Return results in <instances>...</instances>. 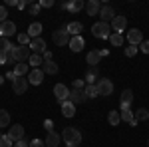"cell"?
Returning a JSON list of instances; mask_svg holds the SVG:
<instances>
[{"label":"cell","mask_w":149,"mask_h":147,"mask_svg":"<svg viewBox=\"0 0 149 147\" xmlns=\"http://www.w3.org/2000/svg\"><path fill=\"white\" fill-rule=\"evenodd\" d=\"M62 139H64L66 147H78L81 143V133H80V129H76V127H66L62 131Z\"/></svg>","instance_id":"cell-1"},{"label":"cell","mask_w":149,"mask_h":147,"mask_svg":"<svg viewBox=\"0 0 149 147\" xmlns=\"http://www.w3.org/2000/svg\"><path fill=\"white\" fill-rule=\"evenodd\" d=\"M92 34L95 36V38H102V40H109V36H111V26L107 22H97L92 26Z\"/></svg>","instance_id":"cell-2"},{"label":"cell","mask_w":149,"mask_h":147,"mask_svg":"<svg viewBox=\"0 0 149 147\" xmlns=\"http://www.w3.org/2000/svg\"><path fill=\"white\" fill-rule=\"evenodd\" d=\"M12 56H14V60L20 64V62H28L30 60V56H32V52H30V46H14V50H12Z\"/></svg>","instance_id":"cell-3"},{"label":"cell","mask_w":149,"mask_h":147,"mask_svg":"<svg viewBox=\"0 0 149 147\" xmlns=\"http://www.w3.org/2000/svg\"><path fill=\"white\" fill-rule=\"evenodd\" d=\"M95 86H97V91H100V95H102V98H107V95H111V93H113V84H111V79L100 78L97 82H95Z\"/></svg>","instance_id":"cell-4"},{"label":"cell","mask_w":149,"mask_h":147,"mask_svg":"<svg viewBox=\"0 0 149 147\" xmlns=\"http://www.w3.org/2000/svg\"><path fill=\"white\" fill-rule=\"evenodd\" d=\"M52 40H54L56 46H68L70 44V34H68V30H66V26L56 30V32H52Z\"/></svg>","instance_id":"cell-5"},{"label":"cell","mask_w":149,"mask_h":147,"mask_svg":"<svg viewBox=\"0 0 149 147\" xmlns=\"http://www.w3.org/2000/svg\"><path fill=\"white\" fill-rule=\"evenodd\" d=\"M14 34H16V24L12 20H6L0 24V38H10Z\"/></svg>","instance_id":"cell-6"},{"label":"cell","mask_w":149,"mask_h":147,"mask_svg":"<svg viewBox=\"0 0 149 147\" xmlns=\"http://www.w3.org/2000/svg\"><path fill=\"white\" fill-rule=\"evenodd\" d=\"M26 78H28V82H30L32 86H40V84L44 82V72H42V68H32Z\"/></svg>","instance_id":"cell-7"},{"label":"cell","mask_w":149,"mask_h":147,"mask_svg":"<svg viewBox=\"0 0 149 147\" xmlns=\"http://www.w3.org/2000/svg\"><path fill=\"white\" fill-rule=\"evenodd\" d=\"M54 95H56V100H58L60 103H64V102L70 98L68 86H64V84H56V86H54Z\"/></svg>","instance_id":"cell-8"},{"label":"cell","mask_w":149,"mask_h":147,"mask_svg":"<svg viewBox=\"0 0 149 147\" xmlns=\"http://www.w3.org/2000/svg\"><path fill=\"white\" fill-rule=\"evenodd\" d=\"M28 86H30L28 78H16L12 82V90H14V93H18V95H22L24 91L28 90Z\"/></svg>","instance_id":"cell-9"},{"label":"cell","mask_w":149,"mask_h":147,"mask_svg":"<svg viewBox=\"0 0 149 147\" xmlns=\"http://www.w3.org/2000/svg\"><path fill=\"white\" fill-rule=\"evenodd\" d=\"M30 52L32 54H44L46 52V40L40 36V38H34L30 42Z\"/></svg>","instance_id":"cell-10"},{"label":"cell","mask_w":149,"mask_h":147,"mask_svg":"<svg viewBox=\"0 0 149 147\" xmlns=\"http://www.w3.org/2000/svg\"><path fill=\"white\" fill-rule=\"evenodd\" d=\"M109 26H111V30H113V32L121 34V32L125 30V26H127V18H125V16H115Z\"/></svg>","instance_id":"cell-11"},{"label":"cell","mask_w":149,"mask_h":147,"mask_svg":"<svg viewBox=\"0 0 149 147\" xmlns=\"http://www.w3.org/2000/svg\"><path fill=\"white\" fill-rule=\"evenodd\" d=\"M8 137H10L14 143L22 141V139H24V127H22V125H12L10 129H8Z\"/></svg>","instance_id":"cell-12"},{"label":"cell","mask_w":149,"mask_h":147,"mask_svg":"<svg viewBox=\"0 0 149 147\" xmlns=\"http://www.w3.org/2000/svg\"><path fill=\"white\" fill-rule=\"evenodd\" d=\"M127 40H129V44H131V46H139L141 42H143V34H141V30L131 28V30L127 32Z\"/></svg>","instance_id":"cell-13"},{"label":"cell","mask_w":149,"mask_h":147,"mask_svg":"<svg viewBox=\"0 0 149 147\" xmlns=\"http://www.w3.org/2000/svg\"><path fill=\"white\" fill-rule=\"evenodd\" d=\"M70 50H72V52H76V54H78V52H81V50H84V48H86V42H84V38H81V36H74V38H70Z\"/></svg>","instance_id":"cell-14"},{"label":"cell","mask_w":149,"mask_h":147,"mask_svg":"<svg viewBox=\"0 0 149 147\" xmlns=\"http://www.w3.org/2000/svg\"><path fill=\"white\" fill-rule=\"evenodd\" d=\"M100 10H102V4L97 0H88L86 2V12L88 16H100Z\"/></svg>","instance_id":"cell-15"},{"label":"cell","mask_w":149,"mask_h":147,"mask_svg":"<svg viewBox=\"0 0 149 147\" xmlns=\"http://www.w3.org/2000/svg\"><path fill=\"white\" fill-rule=\"evenodd\" d=\"M70 102L74 103V105H78V103H81V102H86V93H84V90H70V98H68Z\"/></svg>","instance_id":"cell-16"},{"label":"cell","mask_w":149,"mask_h":147,"mask_svg":"<svg viewBox=\"0 0 149 147\" xmlns=\"http://www.w3.org/2000/svg\"><path fill=\"white\" fill-rule=\"evenodd\" d=\"M86 62H88L92 68H97V64L102 62V54H100V50H92V52H88Z\"/></svg>","instance_id":"cell-17"},{"label":"cell","mask_w":149,"mask_h":147,"mask_svg":"<svg viewBox=\"0 0 149 147\" xmlns=\"http://www.w3.org/2000/svg\"><path fill=\"white\" fill-rule=\"evenodd\" d=\"M100 16H102V22H111L115 18V12H113V8L111 6H102V10H100Z\"/></svg>","instance_id":"cell-18"},{"label":"cell","mask_w":149,"mask_h":147,"mask_svg":"<svg viewBox=\"0 0 149 147\" xmlns=\"http://www.w3.org/2000/svg\"><path fill=\"white\" fill-rule=\"evenodd\" d=\"M121 121H125V123H129V125H137V119H135V115H133V111L129 109V107H125V109H121Z\"/></svg>","instance_id":"cell-19"},{"label":"cell","mask_w":149,"mask_h":147,"mask_svg":"<svg viewBox=\"0 0 149 147\" xmlns=\"http://www.w3.org/2000/svg\"><path fill=\"white\" fill-rule=\"evenodd\" d=\"M44 143H46V147H58L62 143V135H58L56 131H52V133H48V137L44 139Z\"/></svg>","instance_id":"cell-20"},{"label":"cell","mask_w":149,"mask_h":147,"mask_svg":"<svg viewBox=\"0 0 149 147\" xmlns=\"http://www.w3.org/2000/svg\"><path fill=\"white\" fill-rule=\"evenodd\" d=\"M64 8L76 14V12L84 10V8H86V4H84V0H72V2H68V4H64Z\"/></svg>","instance_id":"cell-21"},{"label":"cell","mask_w":149,"mask_h":147,"mask_svg":"<svg viewBox=\"0 0 149 147\" xmlns=\"http://www.w3.org/2000/svg\"><path fill=\"white\" fill-rule=\"evenodd\" d=\"M14 74H16L18 78H26V76L30 74V66H28L26 62H20V64L14 66Z\"/></svg>","instance_id":"cell-22"},{"label":"cell","mask_w":149,"mask_h":147,"mask_svg":"<svg viewBox=\"0 0 149 147\" xmlns=\"http://www.w3.org/2000/svg\"><path fill=\"white\" fill-rule=\"evenodd\" d=\"M62 113H64V117H74L76 115V105L70 100H66V102L62 103Z\"/></svg>","instance_id":"cell-23"},{"label":"cell","mask_w":149,"mask_h":147,"mask_svg":"<svg viewBox=\"0 0 149 147\" xmlns=\"http://www.w3.org/2000/svg\"><path fill=\"white\" fill-rule=\"evenodd\" d=\"M131 102H133V91H131V90H123V91H121V109L129 107Z\"/></svg>","instance_id":"cell-24"},{"label":"cell","mask_w":149,"mask_h":147,"mask_svg":"<svg viewBox=\"0 0 149 147\" xmlns=\"http://www.w3.org/2000/svg\"><path fill=\"white\" fill-rule=\"evenodd\" d=\"M66 30H68V34L74 38V36H80V32L84 30V26H81V22H70L68 26H66Z\"/></svg>","instance_id":"cell-25"},{"label":"cell","mask_w":149,"mask_h":147,"mask_svg":"<svg viewBox=\"0 0 149 147\" xmlns=\"http://www.w3.org/2000/svg\"><path fill=\"white\" fill-rule=\"evenodd\" d=\"M28 34H30L32 40H34V38H40V34H42V24L40 22H32L30 26H28Z\"/></svg>","instance_id":"cell-26"},{"label":"cell","mask_w":149,"mask_h":147,"mask_svg":"<svg viewBox=\"0 0 149 147\" xmlns=\"http://www.w3.org/2000/svg\"><path fill=\"white\" fill-rule=\"evenodd\" d=\"M28 64H30L32 68H42V66H44V56H42V54H32L30 60H28Z\"/></svg>","instance_id":"cell-27"},{"label":"cell","mask_w":149,"mask_h":147,"mask_svg":"<svg viewBox=\"0 0 149 147\" xmlns=\"http://www.w3.org/2000/svg\"><path fill=\"white\" fill-rule=\"evenodd\" d=\"M84 93H86V98H90V100H93V98L100 95V91H97V86H95V84H88V86L84 88Z\"/></svg>","instance_id":"cell-28"},{"label":"cell","mask_w":149,"mask_h":147,"mask_svg":"<svg viewBox=\"0 0 149 147\" xmlns=\"http://www.w3.org/2000/svg\"><path fill=\"white\" fill-rule=\"evenodd\" d=\"M14 46L10 44L8 38H0V54H12Z\"/></svg>","instance_id":"cell-29"},{"label":"cell","mask_w":149,"mask_h":147,"mask_svg":"<svg viewBox=\"0 0 149 147\" xmlns=\"http://www.w3.org/2000/svg\"><path fill=\"white\" fill-rule=\"evenodd\" d=\"M107 121L113 125V127H117V125L121 123V113L117 111V109H113V111H109V115H107Z\"/></svg>","instance_id":"cell-30"},{"label":"cell","mask_w":149,"mask_h":147,"mask_svg":"<svg viewBox=\"0 0 149 147\" xmlns=\"http://www.w3.org/2000/svg\"><path fill=\"white\" fill-rule=\"evenodd\" d=\"M42 72H44V74H52V76H54V74H58V64L54 62V60H52V62H44Z\"/></svg>","instance_id":"cell-31"},{"label":"cell","mask_w":149,"mask_h":147,"mask_svg":"<svg viewBox=\"0 0 149 147\" xmlns=\"http://www.w3.org/2000/svg\"><path fill=\"white\" fill-rule=\"evenodd\" d=\"M10 125V113L6 109H0V129L2 127H8Z\"/></svg>","instance_id":"cell-32"},{"label":"cell","mask_w":149,"mask_h":147,"mask_svg":"<svg viewBox=\"0 0 149 147\" xmlns=\"http://www.w3.org/2000/svg\"><path fill=\"white\" fill-rule=\"evenodd\" d=\"M97 68H90V72H88V76H86V84H95L97 82Z\"/></svg>","instance_id":"cell-33"},{"label":"cell","mask_w":149,"mask_h":147,"mask_svg":"<svg viewBox=\"0 0 149 147\" xmlns=\"http://www.w3.org/2000/svg\"><path fill=\"white\" fill-rule=\"evenodd\" d=\"M135 119H137V123H139V121H147V119H149V111L145 109V107L137 109V111H135Z\"/></svg>","instance_id":"cell-34"},{"label":"cell","mask_w":149,"mask_h":147,"mask_svg":"<svg viewBox=\"0 0 149 147\" xmlns=\"http://www.w3.org/2000/svg\"><path fill=\"white\" fill-rule=\"evenodd\" d=\"M109 44H111V46H121V44H123V36L117 34V32H113V34L109 36Z\"/></svg>","instance_id":"cell-35"},{"label":"cell","mask_w":149,"mask_h":147,"mask_svg":"<svg viewBox=\"0 0 149 147\" xmlns=\"http://www.w3.org/2000/svg\"><path fill=\"white\" fill-rule=\"evenodd\" d=\"M30 42H32V38H30V34H28V32L18 34V44H20V46H30Z\"/></svg>","instance_id":"cell-36"},{"label":"cell","mask_w":149,"mask_h":147,"mask_svg":"<svg viewBox=\"0 0 149 147\" xmlns=\"http://www.w3.org/2000/svg\"><path fill=\"white\" fill-rule=\"evenodd\" d=\"M0 147H14V141H12L10 137H8V133L0 137Z\"/></svg>","instance_id":"cell-37"},{"label":"cell","mask_w":149,"mask_h":147,"mask_svg":"<svg viewBox=\"0 0 149 147\" xmlns=\"http://www.w3.org/2000/svg\"><path fill=\"white\" fill-rule=\"evenodd\" d=\"M137 50H139L137 46H131V44H129V48H125V56L127 58H133L135 54H137Z\"/></svg>","instance_id":"cell-38"},{"label":"cell","mask_w":149,"mask_h":147,"mask_svg":"<svg viewBox=\"0 0 149 147\" xmlns=\"http://www.w3.org/2000/svg\"><path fill=\"white\" fill-rule=\"evenodd\" d=\"M40 8H42V6H40V2L28 4V12H30V14H38V12H40Z\"/></svg>","instance_id":"cell-39"},{"label":"cell","mask_w":149,"mask_h":147,"mask_svg":"<svg viewBox=\"0 0 149 147\" xmlns=\"http://www.w3.org/2000/svg\"><path fill=\"white\" fill-rule=\"evenodd\" d=\"M88 84L84 82V79H74V90H84Z\"/></svg>","instance_id":"cell-40"},{"label":"cell","mask_w":149,"mask_h":147,"mask_svg":"<svg viewBox=\"0 0 149 147\" xmlns=\"http://www.w3.org/2000/svg\"><path fill=\"white\" fill-rule=\"evenodd\" d=\"M139 50H141L143 54H149V40H143V42L139 44Z\"/></svg>","instance_id":"cell-41"},{"label":"cell","mask_w":149,"mask_h":147,"mask_svg":"<svg viewBox=\"0 0 149 147\" xmlns=\"http://www.w3.org/2000/svg\"><path fill=\"white\" fill-rule=\"evenodd\" d=\"M30 147H46V143H44L42 139H38V137H36V139L30 141Z\"/></svg>","instance_id":"cell-42"},{"label":"cell","mask_w":149,"mask_h":147,"mask_svg":"<svg viewBox=\"0 0 149 147\" xmlns=\"http://www.w3.org/2000/svg\"><path fill=\"white\" fill-rule=\"evenodd\" d=\"M6 16H8V10H6V6H0V24L6 22Z\"/></svg>","instance_id":"cell-43"},{"label":"cell","mask_w":149,"mask_h":147,"mask_svg":"<svg viewBox=\"0 0 149 147\" xmlns=\"http://www.w3.org/2000/svg\"><path fill=\"white\" fill-rule=\"evenodd\" d=\"M40 6H42V8H52V6H54V0H42Z\"/></svg>","instance_id":"cell-44"},{"label":"cell","mask_w":149,"mask_h":147,"mask_svg":"<svg viewBox=\"0 0 149 147\" xmlns=\"http://www.w3.org/2000/svg\"><path fill=\"white\" fill-rule=\"evenodd\" d=\"M52 125H54V123H52L50 119H46V121H44V127L48 129V133H52V131H54V127H52Z\"/></svg>","instance_id":"cell-45"},{"label":"cell","mask_w":149,"mask_h":147,"mask_svg":"<svg viewBox=\"0 0 149 147\" xmlns=\"http://www.w3.org/2000/svg\"><path fill=\"white\" fill-rule=\"evenodd\" d=\"M14 147H30V141H26V139H22V141L14 143Z\"/></svg>","instance_id":"cell-46"},{"label":"cell","mask_w":149,"mask_h":147,"mask_svg":"<svg viewBox=\"0 0 149 147\" xmlns=\"http://www.w3.org/2000/svg\"><path fill=\"white\" fill-rule=\"evenodd\" d=\"M42 56H44V62H52V52H50V50H46Z\"/></svg>","instance_id":"cell-47"},{"label":"cell","mask_w":149,"mask_h":147,"mask_svg":"<svg viewBox=\"0 0 149 147\" xmlns=\"http://www.w3.org/2000/svg\"><path fill=\"white\" fill-rule=\"evenodd\" d=\"M6 60H8V54H0V66H6Z\"/></svg>","instance_id":"cell-48"},{"label":"cell","mask_w":149,"mask_h":147,"mask_svg":"<svg viewBox=\"0 0 149 147\" xmlns=\"http://www.w3.org/2000/svg\"><path fill=\"white\" fill-rule=\"evenodd\" d=\"M18 10H24V8H28V2L26 0H22V2H18V6H16Z\"/></svg>","instance_id":"cell-49"},{"label":"cell","mask_w":149,"mask_h":147,"mask_svg":"<svg viewBox=\"0 0 149 147\" xmlns=\"http://www.w3.org/2000/svg\"><path fill=\"white\" fill-rule=\"evenodd\" d=\"M16 78H18V76H16L14 72H8V74H6V79H10V82H14Z\"/></svg>","instance_id":"cell-50"},{"label":"cell","mask_w":149,"mask_h":147,"mask_svg":"<svg viewBox=\"0 0 149 147\" xmlns=\"http://www.w3.org/2000/svg\"><path fill=\"white\" fill-rule=\"evenodd\" d=\"M6 6H18V0H6Z\"/></svg>","instance_id":"cell-51"},{"label":"cell","mask_w":149,"mask_h":147,"mask_svg":"<svg viewBox=\"0 0 149 147\" xmlns=\"http://www.w3.org/2000/svg\"><path fill=\"white\" fill-rule=\"evenodd\" d=\"M100 54H102V58L103 56H109V50H100Z\"/></svg>","instance_id":"cell-52"},{"label":"cell","mask_w":149,"mask_h":147,"mask_svg":"<svg viewBox=\"0 0 149 147\" xmlns=\"http://www.w3.org/2000/svg\"><path fill=\"white\" fill-rule=\"evenodd\" d=\"M4 79H6V78H4V76H0V86L4 84Z\"/></svg>","instance_id":"cell-53"},{"label":"cell","mask_w":149,"mask_h":147,"mask_svg":"<svg viewBox=\"0 0 149 147\" xmlns=\"http://www.w3.org/2000/svg\"><path fill=\"white\" fill-rule=\"evenodd\" d=\"M147 147H149V139H147Z\"/></svg>","instance_id":"cell-54"},{"label":"cell","mask_w":149,"mask_h":147,"mask_svg":"<svg viewBox=\"0 0 149 147\" xmlns=\"http://www.w3.org/2000/svg\"><path fill=\"white\" fill-rule=\"evenodd\" d=\"M0 137H2V133H0Z\"/></svg>","instance_id":"cell-55"}]
</instances>
